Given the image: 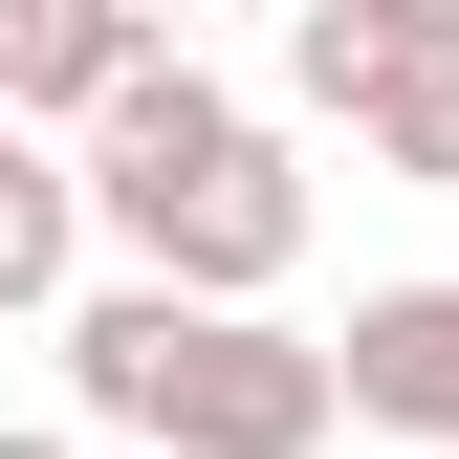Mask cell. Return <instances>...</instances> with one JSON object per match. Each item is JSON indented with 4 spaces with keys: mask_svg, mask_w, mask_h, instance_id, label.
Returning <instances> with one entry per match:
<instances>
[{
    "mask_svg": "<svg viewBox=\"0 0 459 459\" xmlns=\"http://www.w3.org/2000/svg\"><path fill=\"white\" fill-rule=\"evenodd\" d=\"M66 394H88L132 459H328V437H351L328 328H284V307H176V284H88V307H66Z\"/></svg>",
    "mask_w": 459,
    "mask_h": 459,
    "instance_id": "obj_1",
    "label": "cell"
},
{
    "mask_svg": "<svg viewBox=\"0 0 459 459\" xmlns=\"http://www.w3.org/2000/svg\"><path fill=\"white\" fill-rule=\"evenodd\" d=\"M88 241H132V284H176V307H263V284L307 263V153L241 132V153H197V176H153V197H88Z\"/></svg>",
    "mask_w": 459,
    "mask_h": 459,
    "instance_id": "obj_2",
    "label": "cell"
},
{
    "mask_svg": "<svg viewBox=\"0 0 459 459\" xmlns=\"http://www.w3.org/2000/svg\"><path fill=\"white\" fill-rule=\"evenodd\" d=\"M132 66H153V22H132V0H22V22H0V132L88 153L109 109H132Z\"/></svg>",
    "mask_w": 459,
    "mask_h": 459,
    "instance_id": "obj_3",
    "label": "cell"
},
{
    "mask_svg": "<svg viewBox=\"0 0 459 459\" xmlns=\"http://www.w3.org/2000/svg\"><path fill=\"white\" fill-rule=\"evenodd\" d=\"M328 372H351V416L394 459H459V284H372V307L328 328Z\"/></svg>",
    "mask_w": 459,
    "mask_h": 459,
    "instance_id": "obj_4",
    "label": "cell"
},
{
    "mask_svg": "<svg viewBox=\"0 0 459 459\" xmlns=\"http://www.w3.org/2000/svg\"><path fill=\"white\" fill-rule=\"evenodd\" d=\"M416 66H459V0H307L284 22V109H328V132H372Z\"/></svg>",
    "mask_w": 459,
    "mask_h": 459,
    "instance_id": "obj_5",
    "label": "cell"
},
{
    "mask_svg": "<svg viewBox=\"0 0 459 459\" xmlns=\"http://www.w3.org/2000/svg\"><path fill=\"white\" fill-rule=\"evenodd\" d=\"M66 307H88V176L0 132V328H66Z\"/></svg>",
    "mask_w": 459,
    "mask_h": 459,
    "instance_id": "obj_6",
    "label": "cell"
},
{
    "mask_svg": "<svg viewBox=\"0 0 459 459\" xmlns=\"http://www.w3.org/2000/svg\"><path fill=\"white\" fill-rule=\"evenodd\" d=\"M351 153H372V176H416V197H459V66H416V88H394Z\"/></svg>",
    "mask_w": 459,
    "mask_h": 459,
    "instance_id": "obj_7",
    "label": "cell"
},
{
    "mask_svg": "<svg viewBox=\"0 0 459 459\" xmlns=\"http://www.w3.org/2000/svg\"><path fill=\"white\" fill-rule=\"evenodd\" d=\"M0 459H66V437H0Z\"/></svg>",
    "mask_w": 459,
    "mask_h": 459,
    "instance_id": "obj_8",
    "label": "cell"
}]
</instances>
